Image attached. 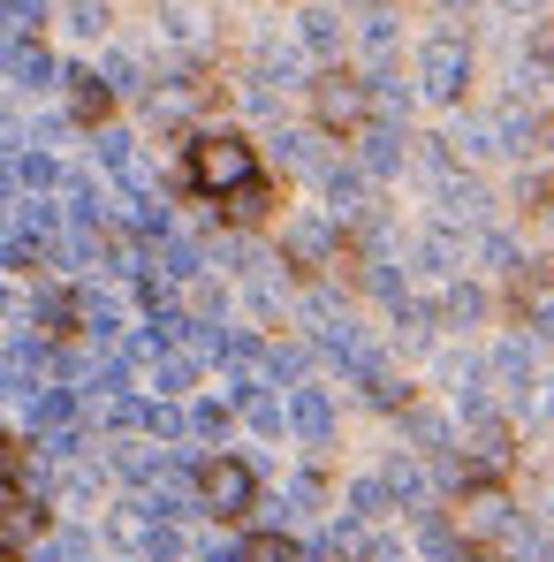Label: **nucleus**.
Listing matches in <instances>:
<instances>
[{
    "label": "nucleus",
    "instance_id": "obj_21",
    "mask_svg": "<svg viewBox=\"0 0 554 562\" xmlns=\"http://www.w3.org/2000/svg\"><path fill=\"white\" fill-rule=\"evenodd\" d=\"M387 494H395L387 479H358V486H350V509H358V517H380V509H387Z\"/></svg>",
    "mask_w": 554,
    "mask_h": 562
},
{
    "label": "nucleus",
    "instance_id": "obj_1",
    "mask_svg": "<svg viewBox=\"0 0 554 562\" xmlns=\"http://www.w3.org/2000/svg\"><path fill=\"white\" fill-rule=\"evenodd\" d=\"M190 183L205 190V198H228V190H244V183H259V153L244 145V137H197L190 145Z\"/></svg>",
    "mask_w": 554,
    "mask_h": 562
},
{
    "label": "nucleus",
    "instance_id": "obj_27",
    "mask_svg": "<svg viewBox=\"0 0 554 562\" xmlns=\"http://www.w3.org/2000/svg\"><path fill=\"white\" fill-rule=\"evenodd\" d=\"M509 8H540V0H509Z\"/></svg>",
    "mask_w": 554,
    "mask_h": 562
},
{
    "label": "nucleus",
    "instance_id": "obj_24",
    "mask_svg": "<svg viewBox=\"0 0 554 562\" xmlns=\"http://www.w3.org/2000/svg\"><path fill=\"white\" fill-rule=\"evenodd\" d=\"M190 434L221 441V434H228V411H221V403H197V411H190Z\"/></svg>",
    "mask_w": 554,
    "mask_h": 562
},
{
    "label": "nucleus",
    "instance_id": "obj_2",
    "mask_svg": "<svg viewBox=\"0 0 554 562\" xmlns=\"http://www.w3.org/2000/svg\"><path fill=\"white\" fill-rule=\"evenodd\" d=\"M197 502L213 517H244L259 502V479H251V464H236V457H213V464H197Z\"/></svg>",
    "mask_w": 554,
    "mask_h": 562
},
{
    "label": "nucleus",
    "instance_id": "obj_19",
    "mask_svg": "<svg viewBox=\"0 0 554 562\" xmlns=\"http://www.w3.org/2000/svg\"><path fill=\"white\" fill-rule=\"evenodd\" d=\"M304 46H312V54H335V46H342V23H335L327 8H319V15H304Z\"/></svg>",
    "mask_w": 554,
    "mask_h": 562
},
{
    "label": "nucleus",
    "instance_id": "obj_26",
    "mask_svg": "<svg viewBox=\"0 0 554 562\" xmlns=\"http://www.w3.org/2000/svg\"><path fill=\"white\" fill-rule=\"evenodd\" d=\"M77 31H84V38L106 31V8H99V0H77Z\"/></svg>",
    "mask_w": 554,
    "mask_h": 562
},
{
    "label": "nucleus",
    "instance_id": "obj_25",
    "mask_svg": "<svg viewBox=\"0 0 554 562\" xmlns=\"http://www.w3.org/2000/svg\"><path fill=\"white\" fill-rule=\"evenodd\" d=\"M387 486H395L403 502H418V494H426V479H418V471H410V464H395V471H387Z\"/></svg>",
    "mask_w": 554,
    "mask_h": 562
},
{
    "label": "nucleus",
    "instance_id": "obj_15",
    "mask_svg": "<svg viewBox=\"0 0 554 562\" xmlns=\"http://www.w3.org/2000/svg\"><path fill=\"white\" fill-rule=\"evenodd\" d=\"M221 205H228V221H259V213L274 205V190H267V183H244V190H228Z\"/></svg>",
    "mask_w": 554,
    "mask_h": 562
},
{
    "label": "nucleus",
    "instance_id": "obj_28",
    "mask_svg": "<svg viewBox=\"0 0 554 562\" xmlns=\"http://www.w3.org/2000/svg\"><path fill=\"white\" fill-rule=\"evenodd\" d=\"M0 562H15V555H0Z\"/></svg>",
    "mask_w": 554,
    "mask_h": 562
},
{
    "label": "nucleus",
    "instance_id": "obj_8",
    "mask_svg": "<svg viewBox=\"0 0 554 562\" xmlns=\"http://www.w3.org/2000/svg\"><path fill=\"white\" fill-rule=\"evenodd\" d=\"M31 426L38 434H69L77 426V395L69 387H31Z\"/></svg>",
    "mask_w": 554,
    "mask_h": 562
},
{
    "label": "nucleus",
    "instance_id": "obj_9",
    "mask_svg": "<svg viewBox=\"0 0 554 562\" xmlns=\"http://www.w3.org/2000/svg\"><path fill=\"white\" fill-rule=\"evenodd\" d=\"M0 69H8L15 85H46V77H54L46 46H31V38H0Z\"/></svg>",
    "mask_w": 554,
    "mask_h": 562
},
{
    "label": "nucleus",
    "instance_id": "obj_14",
    "mask_svg": "<svg viewBox=\"0 0 554 562\" xmlns=\"http://www.w3.org/2000/svg\"><path fill=\"white\" fill-rule=\"evenodd\" d=\"M236 562H304V555H296V540H281V532H251V540L236 548Z\"/></svg>",
    "mask_w": 554,
    "mask_h": 562
},
{
    "label": "nucleus",
    "instance_id": "obj_17",
    "mask_svg": "<svg viewBox=\"0 0 554 562\" xmlns=\"http://www.w3.org/2000/svg\"><path fill=\"white\" fill-rule=\"evenodd\" d=\"M69 319H84V312H77V296H61V289H46V296H38V327H46V335H61Z\"/></svg>",
    "mask_w": 554,
    "mask_h": 562
},
{
    "label": "nucleus",
    "instance_id": "obj_18",
    "mask_svg": "<svg viewBox=\"0 0 554 562\" xmlns=\"http://www.w3.org/2000/svg\"><path fill=\"white\" fill-rule=\"evenodd\" d=\"M327 190H335V213H365V176L335 168V176H327Z\"/></svg>",
    "mask_w": 554,
    "mask_h": 562
},
{
    "label": "nucleus",
    "instance_id": "obj_7",
    "mask_svg": "<svg viewBox=\"0 0 554 562\" xmlns=\"http://www.w3.org/2000/svg\"><path fill=\"white\" fill-rule=\"evenodd\" d=\"M0 479H8L15 494H38V486H46V464H38V449H31V441H0Z\"/></svg>",
    "mask_w": 554,
    "mask_h": 562
},
{
    "label": "nucleus",
    "instance_id": "obj_10",
    "mask_svg": "<svg viewBox=\"0 0 554 562\" xmlns=\"http://www.w3.org/2000/svg\"><path fill=\"white\" fill-rule=\"evenodd\" d=\"M289 259H296V267H327V259H335V228H327V221H296V228H289Z\"/></svg>",
    "mask_w": 554,
    "mask_h": 562
},
{
    "label": "nucleus",
    "instance_id": "obj_20",
    "mask_svg": "<svg viewBox=\"0 0 554 562\" xmlns=\"http://www.w3.org/2000/svg\"><path fill=\"white\" fill-rule=\"evenodd\" d=\"M463 517H471V532H501V525H509L501 494H471V509H463Z\"/></svg>",
    "mask_w": 554,
    "mask_h": 562
},
{
    "label": "nucleus",
    "instance_id": "obj_3",
    "mask_svg": "<svg viewBox=\"0 0 554 562\" xmlns=\"http://www.w3.org/2000/svg\"><path fill=\"white\" fill-rule=\"evenodd\" d=\"M365 106H372V92L350 85L342 69H327V77L312 85V114H319V130H335V137H358V130H365Z\"/></svg>",
    "mask_w": 554,
    "mask_h": 562
},
{
    "label": "nucleus",
    "instance_id": "obj_11",
    "mask_svg": "<svg viewBox=\"0 0 554 562\" xmlns=\"http://www.w3.org/2000/svg\"><path fill=\"white\" fill-rule=\"evenodd\" d=\"M69 106H77V122H99V114L114 106V85L92 77V69H69Z\"/></svg>",
    "mask_w": 554,
    "mask_h": 562
},
{
    "label": "nucleus",
    "instance_id": "obj_6",
    "mask_svg": "<svg viewBox=\"0 0 554 562\" xmlns=\"http://www.w3.org/2000/svg\"><path fill=\"white\" fill-rule=\"evenodd\" d=\"M289 426H296V441L319 449V441L335 434V403H327L319 387H296V395H289Z\"/></svg>",
    "mask_w": 554,
    "mask_h": 562
},
{
    "label": "nucleus",
    "instance_id": "obj_5",
    "mask_svg": "<svg viewBox=\"0 0 554 562\" xmlns=\"http://www.w3.org/2000/svg\"><path fill=\"white\" fill-rule=\"evenodd\" d=\"M46 532V509L31 494H0V555H31Z\"/></svg>",
    "mask_w": 554,
    "mask_h": 562
},
{
    "label": "nucleus",
    "instance_id": "obj_16",
    "mask_svg": "<svg viewBox=\"0 0 554 562\" xmlns=\"http://www.w3.org/2000/svg\"><path fill=\"white\" fill-rule=\"evenodd\" d=\"M418 540H426V555H441V562H463L456 532H449V525H441V517H426V509H418Z\"/></svg>",
    "mask_w": 554,
    "mask_h": 562
},
{
    "label": "nucleus",
    "instance_id": "obj_22",
    "mask_svg": "<svg viewBox=\"0 0 554 562\" xmlns=\"http://www.w3.org/2000/svg\"><path fill=\"white\" fill-rule=\"evenodd\" d=\"M15 176H23L31 190H54V183H61V168H54L46 153H23V160H15Z\"/></svg>",
    "mask_w": 554,
    "mask_h": 562
},
{
    "label": "nucleus",
    "instance_id": "obj_4",
    "mask_svg": "<svg viewBox=\"0 0 554 562\" xmlns=\"http://www.w3.org/2000/svg\"><path fill=\"white\" fill-rule=\"evenodd\" d=\"M418 85L433 99H456L463 85H471V46H463V38H433V46L418 54Z\"/></svg>",
    "mask_w": 554,
    "mask_h": 562
},
{
    "label": "nucleus",
    "instance_id": "obj_13",
    "mask_svg": "<svg viewBox=\"0 0 554 562\" xmlns=\"http://www.w3.org/2000/svg\"><path fill=\"white\" fill-rule=\"evenodd\" d=\"M145 380H152L160 395H176V387H190V358H176V350H152V358H145Z\"/></svg>",
    "mask_w": 554,
    "mask_h": 562
},
{
    "label": "nucleus",
    "instance_id": "obj_12",
    "mask_svg": "<svg viewBox=\"0 0 554 562\" xmlns=\"http://www.w3.org/2000/svg\"><path fill=\"white\" fill-rule=\"evenodd\" d=\"M403 168V137L395 130H365V176H395Z\"/></svg>",
    "mask_w": 554,
    "mask_h": 562
},
{
    "label": "nucleus",
    "instance_id": "obj_23",
    "mask_svg": "<svg viewBox=\"0 0 554 562\" xmlns=\"http://www.w3.org/2000/svg\"><path fill=\"white\" fill-rule=\"evenodd\" d=\"M244 411H251V426H259V434H281V426H289V411H281L274 395H251Z\"/></svg>",
    "mask_w": 554,
    "mask_h": 562
}]
</instances>
